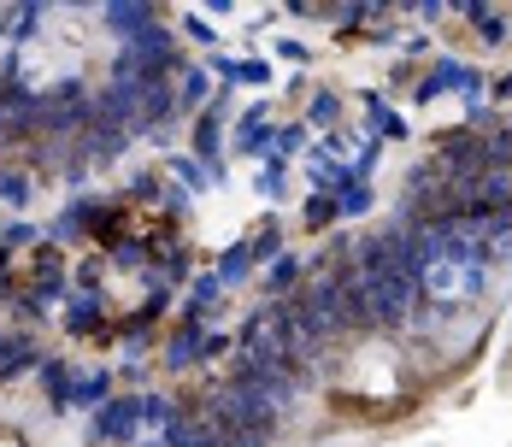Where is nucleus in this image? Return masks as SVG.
I'll list each match as a JSON object with an SVG mask.
<instances>
[{
	"instance_id": "1",
	"label": "nucleus",
	"mask_w": 512,
	"mask_h": 447,
	"mask_svg": "<svg viewBox=\"0 0 512 447\" xmlns=\"http://www.w3.org/2000/svg\"><path fill=\"white\" fill-rule=\"evenodd\" d=\"M436 89H465V100H471L477 89H483V77H477L471 65H460V59H436V71L418 83V100H430Z\"/></svg>"
},
{
	"instance_id": "2",
	"label": "nucleus",
	"mask_w": 512,
	"mask_h": 447,
	"mask_svg": "<svg viewBox=\"0 0 512 447\" xmlns=\"http://www.w3.org/2000/svg\"><path fill=\"white\" fill-rule=\"evenodd\" d=\"M136 418H142V406H136V400H118V406H106V412H101V424H95V436H101V442H124Z\"/></svg>"
},
{
	"instance_id": "3",
	"label": "nucleus",
	"mask_w": 512,
	"mask_h": 447,
	"mask_svg": "<svg viewBox=\"0 0 512 447\" xmlns=\"http://www.w3.org/2000/svg\"><path fill=\"white\" fill-rule=\"evenodd\" d=\"M371 124H377L383 136H407V124H401V118H395V112H389L383 100H371Z\"/></svg>"
},
{
	"instance_id": "4",
	"label": "nucleus",
	"mask_w": 512,
	"mask_h": 447,
	"mask_svg": "<svg viewBox=\"0 0 512 447\" xmlns=\"http://www.w3.org/2000/svg\"><path fill=\"white\" fill-rule=\"evenodd\" d=\"M477 36H483V42H501V36H507V18L483 12V18H477Z\"/></svg>"
},
{
	"instance_id": "5",
	"label": "nucleus",
	"mask_w": 512,
	"mask_h": 447,
	"mask_svg": "<svg viewBox=\"0 0 512 447\" xmlns=\"http://www.w3.org/2000/svg\"><path fill=\"white\" fill-rule=\"evenodd\" d=\"M507 36H512V18H507Z\"/></svg>"
}]
</instances>
